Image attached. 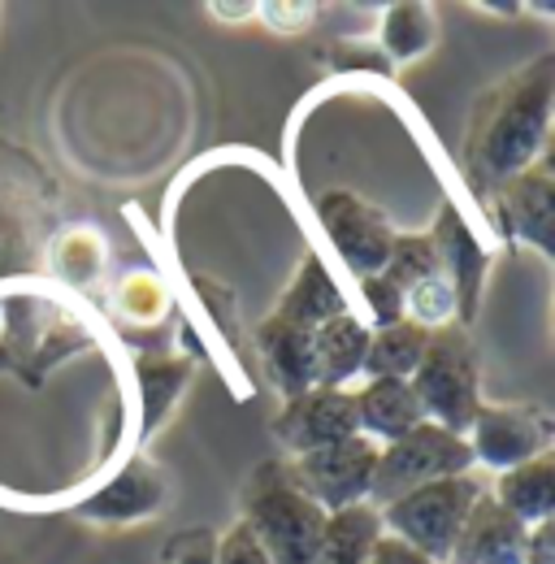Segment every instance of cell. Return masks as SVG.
<instances>
[{
  "label": "cell",
  "mask_w": 555,
  "mask_h": 564,
  "mask_svg": "<svg viewBox=\"0 0 555 564\" xmlns=\"http://www.w3.org/2000/svg\"><path fill=\"white\" fill-rule=\"evenodd\" d=\"M257 18L274 35H300V31H308L322 18V4H308V0H261L257 4Z\"/></svg>",
  "instance_id": "cell-30"
},
{
  "label": "cell",
  "mask_w": 555,
  "mask_h": 564,
  "mask_svg": "<svg viewBox=\"0 0 555 564\" xmlns=\"http://www.w3.org/2000/svg\"><path fill=\"white\" fill-rule=\"evenodd\" d=\"M378 539H382V512L373 503H356V508H344V512H330L313 564H369Z\"/></svg>",
  "instance_id": "cell-22"
},
{
  "label": "cell",
  "mask_w": 555,
  "mask_h": 564,
  "mask_svg": "<svg viewBox=\"0 0 555 564\" xmlns=\"http://www.w3.org/2000/svg\"><path fill=\"white\" fill-rule=\"evenodd\" d=\"M217 556V534L208 530H183L165 543V556L161 564H213Z\"/></svg>",
  "instance_id": "cell-32"
},
{
  "label": "cell",
  "mask_w": 555,
  "mask_h": 564,
  "mask_svg": "<svg viewBox=\"0 0 555 564\" xmlns=\"http://www.w3.org/2000/svg\"><path fill=\"white\" fill-rule=\"evenodd\" d=\"M525 564H555V525H530V543H525Z\"/></svg>",
  "instance_id": "cell-34"
},
{
  "label": "cell",
  "mask_w": 555,
  "mask_h": 564,
  "mask_svg": "<svg viewBox=\"0 0 555 564\" xmlns=\"http://www.w3.org/2000/svg\"><path fill=\"white\" fill-rule=\"evenodd\" d=\"M369 564H434L429 556H421L416 547H409V543H400V539H391L387 530H382V539L373 543V556H369Z\"/></svg>",
  "instance_id": "cell-33"
},
{
  "label": "cell",
  "mask_w": 555,
  "mask_h": 564,
  "mask_svg": "<svg viewBox=\"0 0 555 564\" xmlns=\"http://www.w3.org/2000/svg\"><path fill=\"white\" fill-rule=\"evenodd\" d=\"M369 335L373 326L360 317V313H339L330 322H322L313 330V373H317V387H330V391H344L351 378H360V365L369 352Z\"/></svg>",
  "instance_id": "cell-17"
},
{
  "label": "cell",
  "mask_w": 555,
  "mask_h": 564,
  "mask_svg": "<svg viewBox=\"0 0 555 564\" xmlns=\"http://www.w3.org/2000/svg\"><path fill=\"white\" fill-rule=\"evenodd\" d=\"M208 18L248 22V18H257V0H213V4H208Z\"/></svg>",
  "instance_id": "cell-35"
},
{
  "label": "cell",
  "mask_w": 555,
  "mask_h": 564,
  "mask_svg": "<svg viewBox=\"0 0 555 564\" xmlns=\"http://www.w3.org/2000/svg\"><path fill=\"white\" fill-rule=\"evenodd\" d=\"M378 452L382 447L373 438L351 434L344 443H330V447H317L308 456L286 460V469H291L295 487L330 517V512H344V508H356V503H369Z\"/></svg>",
  "instance_id": "cell-7"
},
{
  "label": "cell",
  "mask_w": 555,
  "mask_h": 564,
  "mask_svg": "<svg viewBox=\"0 0 555 564\" xmlns=\"http://www.w3.org/2000/svg\"><path fill=\"white\" fill-rule=\"evenodd\" d=\"M317 221L326 230V243L335 248V257L344 261L347 274L356 282L387 270V257H391V243H395V226L378 205H369L356 192H326L317 200Z\"/></svg>",
  "instance_id": "cell-8"
},
{
  "label": "cell",
  "mask_w": 555,
  "mask_h": 564,
  "mask_svg": "<svg viewBox=\"0 0 555 564\" xmlns=\"http://www.w3.org/2000/svg\"><path fill=\"white\" fill-rule=\"evenodd\" d=\"M490 499H494L503 512H512L521 525H543V521H552L555 456L547 452V456H534V460H525V465L499 474V482H494Z\"/></svg>",
  "instance_id": "cell-20"
},
{
  "label": "cell",
  "mask_w": 555,
  "mask_h": 564,
  "mask_svg": "<svg viewBox=\"0 0 555 564\" xmlns=\"http://www.w3.org/2000/svg\"><path fill=\"white\" fill-rule=\"evenodd\" d=\"M257 352H261V365L274 382V391H282L286 400L304 395L317 387V373H313V330L304 326H291L282 317H265L257 326Z\"/></svg>",
  "instance_id": "cell-15"
},
{
  "label": "cell",
  "mask_w": 555,
  "mask_h": 564,
  "mask_svg": "<svg viewBox=\"0 0 555 564\" xmlns=\"http://www.w3.org/2000/svg\"><path fill=\"white\" fill-rule=\"evenodd\" d=\"M243 521L274 564H313L322 547L326 512L295 487L282 460L261 465L243 487Z\"/></svg>",
  "instance_id": "cell-3"
},
{
  "label": "cell",
  "mask_w": 555,
  "mask_h": 564,
  "mask_svg": "<svg viewBox=\"0 0 555 564\" xmlns=\"http://www.w3.org/2000/svg\"><path fill=\"white\" fill-rule=\"evenodd\" d=\"M339 313H347L344 286L326 270V261H322L317 252H308V257L300 261L291 286L282 291L274 317L291 322V326H304V330H317L322 322H330V317H339Z\"/></svg>",
  "instance_id": "cell-18"
},
{
  "label": "cell",
  "mask_w": 555,
  "mask_h": 564,
  "mask_svg": "<svg viewBox=\"0 0 555 564\" xmlns=\"http://www.w3.org/2000/svg\"><path fill=\"white\" fill-rule=\"evenodd\" d=\"M525 543H530V525H521L512 512H503L490 499V491H482L447 564H525Z\"/></svg>",
  "instance_id": "cell-14"
},
{
  "label": "cell",
  "mask_w": 555,
  "mask_h": 564,
  "mask_svg": "<svg viewBox=\"0 0 555 564\" xmlns=\"http://www.w3.org/2000/svg\"><path fill=\"white\" fill-rule=\"evenodd\" d=\"M421 417L429 425H443L451 434H465L469 422L482 409L478 395V360H474V344L465 335V326H443L429 330L425 356L409 378Z\"/></svg>",
  "instance_id": "cell-4"
},
{
  "label": "cell",
  "mask_w": 555,
  "mask_h": 564,
  "mask_svg": "<svg viewBox=\"0 0 555 564\" xmlns=\"http://www.w3.org/2000/svg\"><path fill=\"white\" fill-rule=\"evenodd\" d=\"M165 499H170L165 474L148 456H131L127 465L113 469L105 487H96L87 499L74 503V517L96 521V525H131V521L156 517Z\"/></svg>",
  "instance_id": "cell-11"
},
{
  "label": "cell",
  "mask_w": 555,
  "mask_h": 564,
  "mask_svg": "<svg viewBox=\"0 0 555 564\" xmlns=\"http://www.w3.org/2000/svg\"><path fill=\"white\" fill-rule=\"evenodd\" d=\"M460 474H474V452H469L465 434H451L443 425L421 422L404 438H395V443H387L378 452L369 503L387 508L391 499L416 491V487H429V482H443V478H460Z\"/></svg>",
  "instance_id": "cell-6"
},
{
  "label": "cell",
  "mask_w": 555,
  "mask_h": 564,
  "mask_svg": "<svg viewBox=\"0 0 555 564\" xmlns=\"http://www.w3.org/2000/svg\"><path fill=\"white\" fill-rule=\"evenodd\" d=\"M192 382V365L174 360V356H156V360H139V409H143V430L161 422L174 400L183 395V387Z\"/></svg>",
  "instance_id": "cell-25"
},
{
  "label": "cell",
  "mask_w": 555,
  "mask_h": 564,
  "mask_svg": "<svg viewBox=\"0 0 555 564\" xmlns=\"http://www.w3.org/2000/svg\"><path fill=\"white\" fill-rule=\"evenodd\" d=\"M87 335L91 330L83 313L62 295L40 291V286H18V282L0 291V369L40 378L44 365L87 344Z\"/></svg>",
  "instance_id": "cell-2"
},
{
  "label": "cell",
  "mask_w": 555,
  "mask_h": 564,
  "mask_svg": "<svg viewBox=\"0 0 555 564\" xmlns=\"http://www.w3.org/2000/svg\"><path fill=\"white\" fill-rule=\"evenodd\" d=\"M109 308L131 330H156V326L170 322L174 295H170V286H165V279L156 270L131 265V270H122L118 279L109 282Z\"/></svg>",
  "instance_id": "cell-21"
},
{
  "label": "cell",
  "mask_w": 555,
  "mask_h": 564,
  "mask_svg": "<svg viewBox=\"0 0 555 564\" xmlns=\"http://www.w3.org/2000/svg\"><path fill=\"white\" fill-rule=\"evenodd\" d=\"M356 286H360V300H364V322H373V330L404 322V291L387 279V274L360 279Z\"/></svg>",
  "instance_id": "cell-29"
},
{
  "label": "cell",
  "mask_w": 555,
  "mask_h": 564,
  "mask_svg": "<svg viewBox=\"0 0 555 564\" xmlns=\"http://www.w3.org/2000/svg\"><path fill=\"white\" fill-rule=\"evenodd\" d=\"M482 482L474 474H460V478H443V482H429V487H416V491L391 499L382 512V530L400 543L416 547L421 556H429L434 564H447L474 503L482 499Z\"/></svg>",
  "instance_id": "cell-5"
},
{
  "label": "cell",
  "mask_w": 555,
  "mask_h": 564,
  "mask_svg": "<svg viewBox=\"0 0 555 564\" xmlns=\"http://www.w3.org/2000/svg\"><path fill=\"white\" fill-rule=\"evenodd\" d=\"M434 35H438V22H434L429 4L404 0V4H387L378 13V40L391 62H413L421 53H429Z\"/></svg>",
  "instance_id": "cell-24"
},
{
  "label": "cell",
  "mask_w": 555,
  "mask_h": 564,
  "mask_svg": "<svg viewBox=\"0 0 555 564\" xmlns=\"http://www.w3.org/2000/svg\"><path fill=\"white\" fill-rule=\"evenodd\" d=\"M429 239H434V252H438V274L451 282V291H456L460 322H469L478 313V300H482V282H486V270H490V248L482 243V235L465 221V213L451 209V205L438 213Z\"/></svg>",
  "instance_id": "cell-12"
},
{
  "label": "cell",
  "mask_w": 555,
  "mask_h": 564,
  "mask_svg": "<svg viewBox=\"0 0 555 564\" xmlns=\"http://www.w3.org/2000/svg\"><path fill=\"white\" fill-rule=\"evenodd\" d=\"M404 322H413L416 330H443V326H460V304H456V291L443 274L416 282L404 291Z\"/></svg>",
  "instance_id": "cell-27"
},
{
  "label": "cell",
  "mask_w": 555,
  "mask_h": 564,
  "mask_svg": "<svg viewBox=\"0 0 555 564\" xmlns=\"http://www.w3.org/2000/svg\"><path fill=\"white\" fill-rule=\"evenodd\" d=\"M13 192H22V187L9 174H0V286H9L31 265V221L18 213L22 200H4Z\"/></svg>",
  "instance_id": "cell-26"
},
{
  "label": "cell",
  "mask_w": 555,
  "mask_h": 564,
  "mask_svg": "<svg viewBox=\"0 0 555 564\" xmlns=\"http://www.w3.org/2000/svg\"><path fill=\"white\" fill-rule=\"evenodd\" d=\"M474 465L508 474L534 456L552 452V417L538 404H482L465 430Z\"/></svg>",
  "instance_id": "cell-9"
},
{
  "label": "cell",
  "mask_w": 555,
  "mask_h": 564,
  "mask_svg": "<svg viewBox=\"0 0 555 564\" xmlns=\"http://www.w3.org/2000/svg\"><path fill=\"white\" fill-rule=\"evenodd\" d=\"M44 261L53 270V279L66 291H96L109 279V243L105 230L91 221H74L48 235L44 243Z\"/></svg>",
  "instance_id": "cell-16"
},
{
  "label": "cell",
  "mask_w": 555,
  "mask_h": 564,
  "mask_svg": "<svg viewBox=\"0 0 555 564\" xmlns=\"http://www.w3.org/2000/svg\"><path fill=\"white\" fill-rule=\"evenodd\" d=\"M213 564H274L270 561V552L261 547V539L252 534V525L239 517L221 539H217V556Z\"/></svg>",
  "instance_id": "cell-31"
},
{
  "label": "cell",
  "mask_w": 555,
  "mask_h": 564,
  "mask_svg": "<svg viewBox=\"0 0 555 564\" xmlns=\"http://www.w3.org/2000/svg\"><path fill=\"white\" fill-rule=\"evenodd\" d=\"M429 335L416 330L413 322H395V326H378L369 335V352L360 365V378L364 382H409L413 369L425 356Z\"/></svg>",
  "instance_id": "cell-23"
},
{
  "label": "cell",
  "mask_w": 555,
  "mask_h": 564,
  "mask_svg": "<svg viewBox=\"0 0 555 564\" xmlns=\"http://www.w3.org/2000/svg\"><path fill=\"white\" fill-rule=\"evenodd\" d=\"M555 100V57H538L525 70L486 87L469 118L465 178L478 196H490L547 156Z\"/></svg>",
  "instance_id": "cell-1"
},
{
  "label": "cell",
  "mask_w": 555,
  "mask_h": 564,
  "mask_svg": "<svg viewBox=\"0 0 555 564\" xmlns=\"http://www.w3.org/2000/svg\"><path fill=\"white\" fill-rule=\"evenodd\" d=\"M387 279L395 282L400 291H409L416 282L434 279L438 274V252H434V239L429 235H395L391 243V257H387Z\"/></svg>",
  "instance_id": "cell-28"
},
{
  "label": "cell",
  "mask_w": 555,
  "mask_h": 564,
  "mask_svg": "<svg viewBox=\"0 0 555 564\" xmlns=\"http://www.w3.org/2000/svg\"><path fill=\"white\" fill-rule=\"evenodd\" d=\"M351 434H360L356 422V395L351 391H330V387H313L295 400L282 404V413L274 417V438L282 443V452L308 456L317 447L344 443Z\"/></svg>",
  "instance_id": "cell-10"
},
{
  "label": "cell",
  "mask_w": 555,
  "mask_h": 564,
  "mask_svg": "<svg viewBox=\"0 0 555 564\" xmlns=\"http://www.w3.org/2000/svg\"><path fill=\"white\" fill-rule=\"evenodd\" d=\"M499 200V230L534 243L543 257H552V230H555V178H552V156L534 161L525 174H516L512 183H503L494 192Z\"/></svg>",
  "instance_id": "cell-13"
},
{
  "label": "cell",
  "mask_w": 555,
  "mask_h": 564,
  "mask_svg": "<svg viewBox=\"0 0 555 564\" xmlns=\"http://www.w3.org/2000/svg\"><path fill=\"white\" fill-rule=\"evenodd\" d=\"M356 422H360L364 438H373L382 447V443L404 438L425 417H421V404H416L409 382H364L356 391Z\"/></svg>",
  "instance_id": "cell-19"
}]
</instances>
